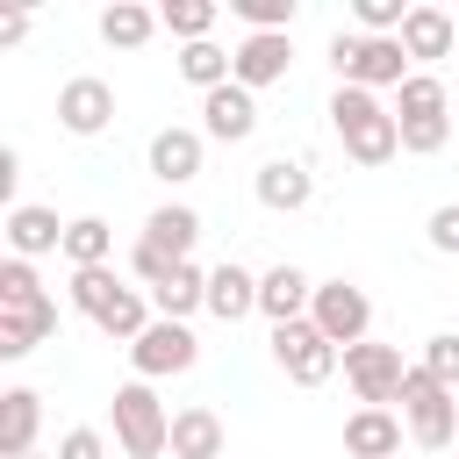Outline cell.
I'll return each mask as SVG.
<instances>
[{
	"label": "cell",
	"mask_w": 459,
	"mask_h": 459,
	"mask_svg": "<svg viewBox=\"0 0 459 459\" xmlns=\"http://www.w3.org/2000/svg\"><path fill=\"white\" fill-rule=\"evenodd\" d=\"M323 115H330V129H337V143H344L351 165H394V158H402V122H394V108H387L380 93L337 86Z\"/></svg>",
	"instance_id": "1"
},
{
	"label": "cell",
	"mask_w": 459,
	"mask_h": 459,
	"mask_svg": "<svg viewBox=\"0 0 459 459\" xmlns=\"http://www.w3.org/2000/svg\"><path fill=\"white\" fill-rule=\"evenodd\" d=\"M330 72H337V86H366V93H402V79L416 72L409 65V50H402V36H359V29H337L330 36Z\"/></svg>",
	"instance_id": "2"
},
{
	"label": "cell",
	"mask_w": 459,
	"mask_h": 459,
	"mask_svg": "<svg viewBox=\"0 0 459 459\" xmlns=\"http://www.w3.org/2000/svg\"><path fill=\"white\" fill-rule=\"evenodd\" d=\"M108 416H115L122 459H158V452H172V416H165V402H158L151 380H122L115 402H108Z\"/></svg>",
	"instance_id": "3"
},
{
	"label": "cell",
	"mask_w": 459,
	"mask_h": 459,
	"mask_svg": "<svg viewBox=\"0 0 459 459\" xmlns=\"http://www.w3.org/2000/svg\"><path fill=\"white\" fill-rule=\"evenodd\" d=\"M402 423H409V437L423 452H445V445H459V394L437 387L423 366H409V380H402Z\"/></svg>",
	"instance_id": "4"
},
{
	"label": "cell",
	"mask_w": 459,
	"mask_h": 459,
	"mask_svg": "<svg viewBox=\"0 0 459 459\" xmlns=\"http://www.w3.org/2000/svg\"><path fill=\"white\" fill-rule=\"evenodd\" d=\"M308 323H316L337 351H351V344H366V330H373V301H366V287H351V280H316Z\"/></svg>",
	"instance_id": "5"
},
{
	"label": "cell",
	"mask_w": 459,
	"mask_h": 459,
	"mask_svg": "<svg viewBox=\"0 0 459 459\" xmlns=\"http://www.w3.org/2000/svg\"><path fill=\"white\" fill-rule=\"evenodd\" d=\"M273 359H280V373H287L294 387H323V380H330V373L344 366V351H337V344H330V337H323V330H316L308 316H301V323H280V330H273Z\"/></svg>",
	"instance_id": "6"
},
{
	"label": "cell",
	"mask_w": 459,
	"mask_h": 459,
	"mask_svg": "<svg viewBox=\"0 0 459 459\" xmlns=\"http://www.w3.org/2000/svg\"><path fill=\"white\" fill-rule=\"evenodd\" d=\"M344 380H351V394H359V409H387V402H402V380H409V366H402V344H351L344 351Z\"/></svg>",
	"instance_id": "7"
},
{
	"label": "cell",
	"mask_w": 459,
	"mask_h": 459,
	"mask_svg": "<svg viewBox=\"0 0 459 459\" xmlns=\"http://www.w3.org/2000/svg\"><path fill=\"white\" fill-rule=\"evenodd\" d=\"M194 359H201V337L186 330V323H151L136 344H129V366H136V380H172V373H194Z\"/></svg>",
	"instance_id": "8"
},
{
	"label": "cell",
	"mask_w": 459,
	"mask_h": 459,
	"mask_svg": "<svg viewBox=\"0 0 459 459\" xmlns=\"http://www.w3.org/2000/svg\"><path fill=\"white\" fill-rule=\"evenodd\" d=\"M108 122H115V86H108V79L79 72V79L57 86V129H65V136H100Z\"/></svg>",
	"instance_id": "9"
},
{
	"label": "cell",
	"mask_w": 459,
	"mask_h": 459,
	"mask_svg": "<svg viewBox=\"0 0 459 459\" xmlns=\"http://www.w3.org/2000/svg\"><path fill=\"white\" fill-rule=\"evenodd\" d=\"M251 194H258V208H273V215H301V208L316 201V172H308L301 158H265V165L251 172Z\"/></svg>",
	"instance_id": "10"
},
{
	"label": "cell",
	"mask_w": 459,
	"mask_h": 459,
	"mask_svg": "<svg viewBox=\"0 0 459 459\" xmlns=\"http://www.w3.org/2000/svg\"><path fill=\"white\" fill-rule=\"evenodd\" d=\"M0 230H7V258H29V265H36V258H50V251L65 258V222H57V208H36V201H14Z\"/></svg>",
	"instance_id": "11"
},
{
	"label": "cell",
	"mask_w": 459,
	"mask_h": 459,
	"mask_svg": "<svg viewBox=\"0 0 459 459\" xmlns=\"http://www.w3.org/2000/svg\"><path fill=\"white\" fill-rule=\"evenodd\" d=\"M251 129H258V93H244L237 79L215 86V93H201V136L208 143H244Z\"/></svg>",
	"instance_id": "12"
},
{
	"label": "cell",
	"mask_w": 459,
	"mask_h": 459,
	"mask_svg": "<svg viewBox=\"0 0 459 459\" xmlns=\"http://www.w3.org/2000/svg\"><path fill=\"white\" fill-rule=\"evenodd\" d=\"M287 65H294V43H287V36H244V43L230 50V79H237L244 93L280 86V79H287Z\"/></svg>",
	"instance_id": "13"
},
{
	"label": "cell",
	"mask_w": 459,
	"mask_h": 459,
	"mask_svg": "<svg viewBox=\"0 0 459 459\" xmlns=\"http://www.w3.org/2000/svg\"><path fill=\"white\" fill-rule=\"evenodd\" d=\"M143 158H151V179H165V186H186V179H201L208 136L172 122V129H158V136H151V151H143Z\"/></svg>",
	"instance_id": "14"
},
{
	"label": "cell",
	"mask_w": 459,
	"mask_h": 459,
	"mask_svg": "<svg viewBox=\"0 0 459 459\" xmlns=\"http://www.w3.org/2000/svg\"><path fill=\"white\" fill-rule=\"evenodd\" d=\"M402 50H409V65L423 72L430 57H452V50H459V22H452L445 7H430V0H416L409 22H402Z\"/></svg>",
	"instance_id": "15"
},
{
	"label": "cell",
	"mask_w": 459,
	"mask_h": 459,
	"mask_svg": "<svg viewBox=\"0 0 459 459\" xmlns=\"http://www.w3.org/2000/svg\"><path fill=\"white\" fill-rule=\"evenodd\" d=\"M308 301H316V280H308L301 265H273V273H258V316H265L273 330H280V323H301Z\"/></svg>",
	"instance_id": "16"
},
{
	"label": "cell",
	"mask_w": 459,
	"mask_h": 459,
	"mask_svg": "<svg viewBox=\"0 0 459 459\" xmlns=\"http://www.w3.org/2000/svg\"><path fill=\"white\" fill-rule=\"evenodd\" d=\"M402 416L394 409H351L344 416V452L351 459H402Z\"/></svg>",
	"instance_id": "17"
},
{
	"label": "cell",
	"mask_w": 459,
	"mask_h": 459,
	"mask_svg": "<svg viewBox=\"0 0 459 459\" xmlns=\"http://www.w3.org/2000/svg\"><path fill=\"white\" fill-rule=\"evenodd\" d=\"M43 430V394L36 387H7L0 394V459H29Z\"/></svg>",
	"instance_id": "18"
},
{
	"label": "cell",
	"mask_w": 459,
	"mask_h": 459,
	"mask_svg": "<svg viewBox=\"0 0 459 459\" xmlns=\"http://www.w3.org/2000/svg\"><path fill=\"white\" fill-rule=\"evenodd\" d=\"M208 316H215V323H244V316H258V273H244L237 258H222V265L208 273Z\"/></svg>",
	"instance_id": "19"
},
{
	"label": "cell",
	"mask_w": 459,
	"mask_h": 459,
	"mask_svg": "<svg viewBox=\"0 0 459 459\" xmlns=\"http://www.w3.org/2000/svg\"><path fill=\"white\" fill-rule=\"evenodd\" d=\"M158 29H165V22H158V7H143V0L100 7V43H108V50H143Z\"/></svg>",
	"instance_id": "20"
},
{
	"label": "cell",
	"mask_w": 459,
	"mask_h": 459,
	"mask_svg": "<svg viewBox=\"0 0 459 459\" xmlns=\"http://www.w3.org/2000/svg\"><path fill=\"white\" fill-rule=\"evenodd\" d=\"M143 237H151L158 251H172V258H194V244H201V215H194L186 201H158V208L143 215Z\"/></svg>",
	"instance_id": "21"
},
{
	"label": "cell",
	"mask_w": 459,
	"mask_h": 459,
	"mask_svg": "<svg viewBox=\"0 0 459 459\" xmlns=\"http://www.w3.org/2000/svg\"><path fill=\"white\" fill-rule=\"evenodd\" d=\"M43 337H57V301H43V308H0V359H29Z\"/></svg>",
	"instance_id": "22"
},
{
	"label": "cell",
	"mask_w": 459,
	"mask_h": 459,
	"mask_svg": "<svg viewBox=\"0 0 459 459\" xmlns=\"http://www.w3.org/2000/svg\"><path fill=\"white\" fill-rule=\"evenodd\" d=\"M172 459H222V416L208 402L172 416Z\"/></svg>",
	"instance_id": "23"
},
{
	"label": "cell",
	"mask_w": 459,
	"mask_h": 459,
	"mask_svg": "<svg viewBox=\"0 0 459 459\" xmlns=\"http://www.w3.org/2000/svg\"><path fill=\"white\" fill-rule=\"evenodd\" d=\"M108 258H115L108 215H72V222H65V265L79 273V265H108Z\"/></svg>",
	"instance_id": "24"
},
{
	"label": "cell",
	"mask_w": 459,
	"mask_h": 459,
	"mask_svg": "<svg viewBox=\"0 0 459 459\" xmlns=\"http://www.w3.org/2000/svg\"><path fill=\"white\" fill-rule=\"evenodd\" d=\"M151 308H158L165 323H186L194 308H208V273H201V265L186 258V265H179V273H172V280H165V287L151 294Z\"/></svg>",
	"instance_id": "25"
},
{
	"label": "cell",
	"mask_w": 459,
	"mask_h": 459,
	"mask_svg": "<svg viewBox=\"0 0 459 459\" xmlns=\"http://www.w3.org/2000/svg\"><path fill=\"white\" fill-rule=\"evenodd\" d=\"M445 100H452V93H445V79H437V72H409V79H402V93H394V122H437V115H445Z\"/></svg>",
	"instance_id": "26"
},
{
	"label": "cell",
	"mask_w": 459,
	"mask_h": 459,
	"mask_svg": "<svg viewBox=\"0 0 459 459\" xmlns=\"http://www.w3.org/2000/svg\"><path fill=\"white\" fill-rule=\"evenodd\" d=\"M179 79L186 86H201V93H215V86H230V50L208 36V43H179Z\"/></svg>",
	"instance_id": "27"
},
{
	"label": "cell",
	"mask_w": 459,
	"mask_h": 459,
	"mask_svg": "<svg viewBox=\"0 0 459 459\" xmlns=\"http://www.w3.org/2000/svg\"><path fill=\"white\" fill-rule=\"evenodd\" d=\"M115 294H122L115 265H79V273H72V308H79L86 323H100V316L115 308Z\"/></svg>",
	"instance_id": "28"
},
{
	"label": "cell",
	"mask_w": 459,
	"mask_h": 459,
	"mask_svg": "<svg viewBox=\"0 0 459 459\" xmlns=\"http://www.w3.org/2000/svg\"><path fill=\"white\" fill-rule=\"evenodd\" d=\"M158 22H165V36H179V43H208V29L222 22V7H215V0H165Z\"/></svg>",
	"instance_id": "29"
},
{
	"label": "cell",
	"mask_w": 459,
	"mask_h": 459,
	"mask_svg": "<svg viewBox=\"0 0 459 459\" xmlns=\"http://www.w3.org/2000/svg\"><path fill=\"white\" fill-rule=\"evenodd\" d=\"M50 294H43V280H36V265L29 258H0V308H43Z\"/></svg>",
	"instance_id": "30"
},
{
	"label": "cell",
	"mask_w": 459,
	"mask_h": 459,
	"mask_svg": "<svg viewBox=\"0 0 459 459\" xmlns=\"http://www.w3.org/2000/svg\"><path fill=\"white\" fill-rule=\"evenodd\" d=\"M230 14H237L251 36H287V29H294V0H230Z\"/></svg>",
	"instance_id": "31"
},
{
	"label": "cell",
	"mask_w": 459,
	"mask_h": 459,
	"mask_svg": "<svg viewBox=\"0 0 459 459\" xmlns=\"http://www.w3.org/2000/svg\"><path fill=\"white\" fill-rule=\"evenodd\" d=\"M437 387H452L459 394V330H437V337H423V359H416Z\"/></svg>",
	"instance_id": "32"
},
{
	"label": "cell",
	"mask_w": 459,
	"mask_h": 459,
	"mask_svg": "<svg viewBox=\"0 0 459 459\" xmlns=\"http://www.w3.org/2000/svg\"><path fill=\"white\" fill-rule=\"evenodd\" d=\"M179 265H186V258H172V251H158L151 237H136V251H129V273H136V280H143L151 294H158V287H165V280H172Z\"/></svg>",
	"instance_id": "33"
},
{
	"label": "cell",
	"mask_w": 459,
	"mask_h": 459,
	"mask_svg": "<svg viewBox=\"0 0 459 459\" xmlns=\"http://www.w3.org/2000/svg\"><path fill=\"white\" fill-rule=\"evenodd\" d=\"M351 14H359V36H402V22H409L402 0H351Z\"/></svg>",
	"instance_id": "34"
},
{
	"label": "cell",
	"mask_w": 459,
	"mask_h": 459,
	"mask_svg": "<svg viewBox=\"0 0 459 459\" xmlns=\"http://www.w3.org/2000/svg\"><path fill=\"white\" fill-rule=\"evenodd\" d=\"M423 237H430V251H445V258H459V201H445V208H430V222H423Z\"/></svg>",
	"instance_id": "35"
},
{
	"label": "cell",
	"mask_w": 459,
	"mask_h": 459,
	"mask_svg": "<svg viewBox=\"0 0 459 459\" xmlns=\"http://www.w3.org/2000/svg\"><path fill=\"white\" fill-rule=\"evenodd\" d=\"M57 459H108V437H100L93 423H79V430L57 437Z\"/></svg>",
	"instance_id": "36"
},
{
	"label": "cell",
	"mask_w": 459,
	"mask_h": 459,
	"mask_svg": "<svg viewBox=\"0 0 459 459\" xmlns=\"http://www.w3.org/2000/svg\"><path fill=\"white\" fill-rule=\"evenodd\" d=\"M14 179H22V158L0 151V194H7V208H14Z\"/></svg>",
	"instance_id": "37"
},
{
	"label": "cell",
	"mask_w": 459,
	"mask_h": 459,
	"mask_svg": "<svg viewBox=\"0 0 459 459\" xmlns=\"http://www.w3.org/2000/svg\"><path fill=\"white\" fill-rule=\"evenodd\" d=\"M29 36V14H0V43H22Z\"/></svg>",
	"instance_id": "38"
},
{
	"label": "cell",
	"mask_w": 459,
	"mask_h": 459,
	"mask_svg": "<svg viewBox=\"0 0 459 459\" xmlns=\"http://www.w3.org/2000/svg\"><path fill=\"white\" fill-rule=\"evenodd\" d=\"M29 459H43V452H29ZM50 459H57V452H50Z\"/></svg>",
	"instance_id": "39"
}]
</instances>
